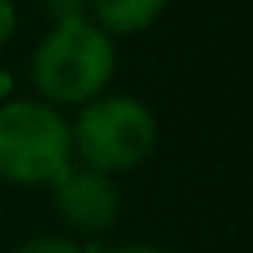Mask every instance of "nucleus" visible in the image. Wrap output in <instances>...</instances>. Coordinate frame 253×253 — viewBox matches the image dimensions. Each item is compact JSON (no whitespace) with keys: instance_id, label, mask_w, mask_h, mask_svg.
<instances>
[{"instance_id":"5","label":"nucleus","mask_w":253,"mask_h":253,"mask_svg":"<svg viewBox=\"0 0 253 253\" xmlns=\"http://www.w3.org/2000/svg\"><path fill=\"white\" fill-rule=\"evenodd\" d=\"M168 0H89L97 15V26L104 34H134L145 30L164 11Z\"/></svg>"},{"instance_id":"4","label":"nucleus","mask_w":253,"mask_h":253,"mask_svg":"<svg viewBox=\"0 0 253 253\" xmlns=\"http://www.w3.org/2000/svg\"><path fill=\"white\" fill-rule=\"evenodd\" d=\"M56 186V209L67 220V227L82 231V235H97V231L112 227L119 216V190L104 171L93 168H67Z\"/></svg>"},{"instance_id":"8","label":"nucleus","mask_w":253,"mask_h":253,"mask_svg":"<svg viewBox=\"0 0 253 253\" xmlns=\"http://www.w3.org/2000/svg\"><path fill=\"white\" fill-rule=\"evenodd\" d=\"M15 23H19V11H15V0H0V45L15 34Z\"/></svg>"},{"instance_id":"6","label":"nucleus","mask_w":253,"mask_h":253,"mask_svg":"<svg viewBox=\"0 0 253 253\" xmlns=\"http://www.w3.org/2000/svg\"><path fill=\"white\" fill-rule=\"evenodd\" d=\"M11 253H86V246H79L75 238H60V235H34L23 246H15Z\"/></svg>"},{"instance_id":"1","label":"nucleus","mask_w":253,"mask_h":253,"mask_svg":"<svg viewBox=\"0 0 253 253\" xmlns=\"http://www.w3.org/2000/svg\"><path fill=\"white\" fill-rule=\"evenodd\" d=\"M34 86L56 104H82L116 75V45L89 19H63L41 38L30 63Z\"/></svg>"},{"instance_id":"7","label":"nucleus","mask_w":253,"mask_h":253,"mask_svg":"<svg viewBox=\"0 0 253 253\" xmlns=\"http://www.w3.org/2000/svg\"><path fill=\"white\" fill-rule=\"evenodd\" d=\"M41 4H45V11L56 23H63V19H82V8L89 0H41Z\"/></svg>"},{"instance_id":"2","label":"nucleus","mask_w":253,"mask_h":253,"mask_svg":"<svg viewBox=\"0 0 253 253\" xmlns=\"http://www.w3.org/2000/svg\"><path fill=\"white\" fill-rule=\"evenodd\" d=\"M71 123L41 101L0 104V179L38 186L71 168Z\"/></svg>"},{"instance_id":"9","label":"nucleus","mask_w":253,"mask_h":253,"mask_svg":"<svg viewBox=\"0 0 253 253\" xmlns=\"http://www.w3.org/2000/svg\"><path fill=\"white\" fill-rule=\"evenodd\" d=\"M104 253H168L160 246H119V250H104Z\"/></svg>"},{"instance_id":"3","label":"nucleus","mask_w":253,"mask_h":253,"mask_svg":"<svg viewBox=\"0 0 253 253\" xmlns=\"http://www.w3.org/2000/svg\"><path fill=\"white\" fill-rule=\"evenodd\" d=\"M157 145V119L134 97H101L86 104L71 126V149L93 171H126Z\"/></svg>"}]
</instances>
